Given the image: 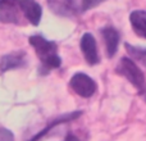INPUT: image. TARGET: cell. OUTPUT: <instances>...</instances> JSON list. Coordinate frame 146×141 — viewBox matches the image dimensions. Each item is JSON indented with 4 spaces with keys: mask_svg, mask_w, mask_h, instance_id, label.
I'll use <instances>...</instances> for the list:
<instances>
[{
    "mask_svg": "<svg viewBox=\"0 0 146 141\" xmlns=\"http://www.w3.org/2000/svg\"><path fill=\"white\" fill-rule=\"evenodd\" d=\"M26 64V54L25 51H15V53L5 54L0 59V70L7 72L10 69L21 68Z\"/></svg>",
    "mask_w": 146,
    "mask_h": 141,
    "instance_id": "52a82bcc",
    "label": "cell"
},
{
    "mask_svg": "<svg viewBox=\"0 0 146 141\" xmlns=\"http://www.w3.org/2000/svg\"><path fill=\"white\" fill-rule=\"evenodd\" d=\"M64 141H80V140H78V137H77V136H74V135L68 134V135H67V137H66V140H64Z\"/></svg>",
    "mask_w": 146,
    "mask_h": 141,
    "instance_id": "9a60e30c",
    "label": "cell"
},
{
    "mask_svg": "<svg viewBox=\"0 0 146 141\" xmlns=\"http://www.w3.org/2000/svg\"><path fill=\"white\" fill-rule=\"evenodd\" d=\"M69 85L73 88V91L82 98H90L96 91V82L86 73L78 72L73 74V77L69 81Z\"/></svg>",
    "mask_w": 146,
    "mask_h": 141,
    "instance_id": "3957f363",
    "label": "cell"
},
{
    "mask_svg": "<svg viewBox=\"0 0 146 141\" xmlns=\"http://www.w3.org/2000/svg\"><path fill=\"white\" fill-rule=\"evenodd\" d=\"M140 95H141V96H142V98H144V100L146 101V90L144 91V92H141V94H140Z\"/></svg>",
    "mask_w": 146,
    "mask_h": 141,
    "instance_id": "2e32d148",
    "label": "cell"
},
{
    "mask_svg": "<svg viewBox=\"0 0 146 141\" xmlns=\"http://www.w3.org/2000/svg\"><path fill=\"white\" fill-rule=\"evenodd\" d=\"M103 33L104 41H105L106 45V51H108V57L109 58H113L114 54L118 50V44H119V33L115 28L113 27H105L101 31Z\"/></svg>",
    "mask_w": 146,
    "mask_h": 141,
    "instance_id": "9c48e42d",
    "label": "cell"
},
{
    "mask_svg": "<svg viewBox=\"0 0 146 141\" xmlns=\"http://www.w3.org/2000/svg\"><path fill=\"white\" fill-rule=\"evenodd\" d=\"M0 22L19 23V10L13 0H0Z\"/></svg>",
    "mask_w": 146,
    "mask_h": 141,
    "instance_id": "5b68a950",
    "label": "cell"
},
{
    "mask_svg": "<svg viewBox=\"0 0 146 141\" xmlns=\"http://www.w3.org/2000/svg\"><path fill=\"white\" fill-rule=\"evenodd\" d=\"M0 139L1 141H14V136H13L12 131L4 128V127H0Z\"/></svg>",
    "mask_w": 146,
    "mask_h": 141,
    "instance_id": "5bb4252c",
    "label": "cell"
},
{
    "mask_svg": "<svg viewBox=\"0 0 146 141\" xmlns=\"http://www.w3.org/2000/svg\"><path fill=\"white\" fill-rule=\"evenodd\" d=\"M28 43L33 46L41 63L48 69H56L62 66V59L58 55V46L53 41H48L41 35H33L28 39Z\"/></svg>",
    "mask_w": 146,
    "mask_h": 141,
    "instance_id": "6da1fadb",
    "label": "cell"
},
{
    "mask_svg": "<svg viewBox=\"0 0 146 141\" xmlns=\"http://www.w3.org/2000/svg\"><path fill=\"white\" fill-rule=\"evenodd\" d=\"M49 7L51 8L54 13L59 15H71L76 14L78 12L77 1L76 0H48Z\"/></svg>",
    "mask_w": 146,
    "mask_h": 141,
    "instance_id": "ba28073f",
    "label": "cell"
},
{
    "mask_svg": "<svg viewBox=\"0 0 146 141\" xmlns=\"http://www.w3.org/2000/svg\"><path fill=\"white\" fill-rule=\"evenodd\" d=\"M127 53L129 54V57H132L133 59H136L137 62H140L141 64H144L146 67V48H141V46H135L131 44L126 43L124 45Z\"/></svg>",
    "mask_w": 146,
    "mask_h": 141,
    "instance_id": "7c38bea8",
    "label": "cell"
},
{
    "mask_svg": "<svg viewBox=\"0 0 146 141\" xmlns=\"http://www.w3.org/2000/svg\"><path fill=\"white\" fill-rule=\"evenodd\" d=\"M81 50H82L83 57H85V59L87 61L88 64L95 66V64H98L100 62L95 37L90 32L83 33L82 39H81Z\"/></svg>",
    "mask_w": 146,
    "mask_h": 141,
    "instance_id": "277c9868",
    "label": "cell"
},
{
    "mask_svg": "<svg viewBox=\"0 0 146 141\" xmlns=\"http://www.w3.org/2000/svg\"><path fill=\"white\" fill-rule=\"evenodd\" d=\"M117 72L121 76L126 77L140 91V94L146 90V81H145L144 73H142V70L137 67V64L132 59L126 58V57L122 58L118 67H117Z\"/></svg>",
    "mask_w": 146,
    "mask_h": 141,
    "instance_id": "7a4b0ae2",
    "label": "cell"
},
{
    "mask_svg": "<svg viewBox=\"0 0 146 141\" xmlns=\"http://www.w3.org/2000/svg\"><path fill=\"white\" fill-rule=\"evenodd\" d=\"M129 22L135 33L140 37L146 39V12L145 10H133L129 15Z\"/></svg>",
    "mask_w": 146,
    "mask_h": 141,
    "instance_id": "8fae6325",
    "label": "cell"
},
{
    "mask_svg": "<svg viewBox=\"0 0 146 141\" xmlns=\"http://www.w3.org/2000/svg\"><path fill=\"white\" fill-rule=\"evenodd\" d=\"M13 1H17V0H13Z\"/></svg>",
    "mask_w": 146,
    "mask_h": 141,
    "instance_id": "e0dca14e",
    "label": "cell"
},
{
    "mask_svg": "<svg viewBox=\"0 0 146 141\" xmlns=\"http://www.w3.org/2000/svg\"><path fill=\"white\" fill-rule=\"evenodd\" d=\"M19 8L25 13L26 18L33 26H37L40 23L41 15H42V8L36 0H19Z\"/></svg>",
    "mask_w": 146,
    "mask_h": 141,
    "instance_id": "8992f818",
    "label": "cell"
},
{
    "mask_svg": "<svg viewBox=\"0 0 146 141\" xmlns=\"http://www.w3.org/2000/svg\"><path fill=\"white\" fill-rule=\"evenodd\" d=\"M105 0H82L81 1V12H86L88 9H92V8L100 5L101 3H104Z\"/></svg>",
    "mask_w": 146,
    "mask_h": 141,
    "instance_id": "4fadbf2b",
    "label": "cell"
},
{
    "mask_svg": "<svg viewBox=\"0 0 146 141\" xmlns=\"http://www.w3.org/2000/svg\"><path fill=\"white\" fill-rule=\"evenodd\" d=\"M81 114H82V112L77 110V112H72V113L63 114V116L58 117V118L54 119V121L51 122V123H49L44 130H41V131L38 132V134H36L35 136H33L30 141H40L44 136H46V135L49 134V131H51V130H53L55 126H58V124H62V123H66V122H69V121H73V119L78 118V117H80Z\"/></svg>",
    "mask_w": 146,
    "mask_h": 141,
    "instance_id": "30bf717a",
    "label": "cell"
}]
</instances>
